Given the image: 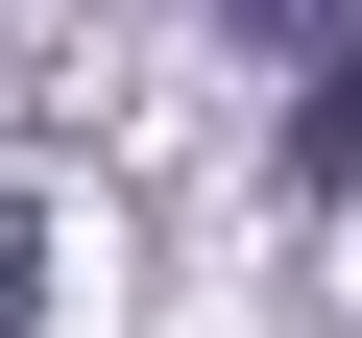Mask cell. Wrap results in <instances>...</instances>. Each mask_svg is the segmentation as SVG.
Returning <instances> with one entry per match:
<instances>
[{
	"instance_id": "3957f363",
	"label": "cell",
	"mask_w": 362,
	"mask_h": 338,
	"mask_svg": "<svg viewBox=\"0 0 362 338\" xmlns=\"http://www.w3.org/2000/svg\"><path fill=\"white\" fill-rule=\"evenodd\" d=\"M25 290H49V218H25V194H0V338H25Z\"/></svg>"
},
{
	"instance_id": "7a4b0ae2",
	"label": "cell",
	"mask_w": 362,
	"mask_h": 338,
	"mask_svg": "<svg viewBox=\"0 0 362 338\" xmlns=\"http://www.w3.org/2000/svg\"><path fill=\"white\" fill-rule=\"evenodd\" d=\"M242 49H362V0H218Z\"/></svg>"
},
{
	"instance_id": "6da1fadb",
	"label": "cell",
	"mask_w": 362,
	"mask_h": 338,
	"mask_svg": "<svg viewBox=\"0 0 362 338\" xmlns=\"http://www.w3.org/2000/svg\"><path fill=\"white\" fill-rule=\"evenodd\" d=\"M290 194H362V49H314V121H290Z\"/></svg>"
}]
</instances>
